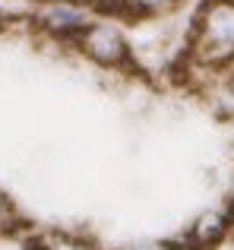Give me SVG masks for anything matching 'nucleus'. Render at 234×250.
<instances>
[{"instance_id":"1","label":"nucleus","mask_w":234,"mask_h":250,"mask_svg":"<svg viewBox=\"0 0 234 250\" xmlns=\"http://www.w3.org/2000/svg\"><path fill=\"white\" fill-rule=\"evenodd\" d=\"M193 54L209 67L234 61V0H209L196 19Z\"/></svg>"},{"instance_id":"2","label":"nucleus","mask_w":234,"mask_h":250,"mask_svg":"<svg viewBox=\"0 0 234 250\" xmlns=\"http://www.w3.org/2000/svg\"><path fill=\"white\" fill-rule=\"evenodd\" d=\"M73 44L82 57H89L92 63H98L105 70H120L130 63V42L111 22H89L73 38Z\"/></svg>"},{"instance_id":"3","label":"nucleus","mask_w":234,"mask_h":250,"mask_svg":"<svg viewBox=\"0 0 234 250\" xmlns=\"http://www.w3.org/2000/svg\"><path fill=\"white\" fill-rule=\"evenodd\" d=\"M231 231V215L222 209H209V212L196 215V222L190 225V231L184 234V244L190 250H209L215 244H222Z\"/></svg>"},{"instance_id":"4","label":"nucleus","mask_w":234,"mask_h":250,"mask_svg":"<svg viewBox=\"0 0 234 250\" xmlns=\"http://www.w3.org/2000/svg\"><path fill=\"white\" fill-rule=\"evenodd\" d=\"M38 22H41L51 35L70 38V42H73V38L89 25V19H86V13H82L79 6H73V3H54L38 16Z\"/></svg>"},{"instance_id":"5","label":"nucleus","mask_w":234,"mask_h":250,"mask_svg":"<svg viewBox=\"0 0 234 250\" xmlns=\"http://www.w3.org/2000/svg\"><path fill=\"white\" fill-rule=\"evenodd\" d=\"M29 250H98L89 238L70 231H44L29 244Z\"/></svg>"},{"instance_id":"6","label":"nucleus","mask_w":234,"mask_h":250,"mask_svg":"<svg viewBox=\"0 0 234 250\" xmlns=\"http://www.w3.org/2000/svg\"><path fill=\"white\" fill-rule=\"evenodd\" d=\"M130 13H139V16H149V13H161L174 3V0H123Z\"/></svg>"},{"instance_id":"7","label":"nucleus","mask_w":234,"mask_h":250,"mask_svg":"<svg viewBox=\"0 0 234 250\" xmlns=\"http://www.w3.org/2000/svg\"><path fill=\"white\" fill-rule=\"evenodd\" d=\"M13 222H16V209H13V203L6 200V193H0V231H10V228H16Z\"/></svg>"},{"instance_id":"8","label":"nucleus","mask_w":234,"mask_h":250,"mask_svg":"<svg viewBox=\"0 0 234 250\" xmlns=\"http://www.w3.org/2000/svg\"><path fill=\"white\" fill-rule=\"evenodd\" d=\"M127 250H180V244L177 241H139Z\"/></svg>"}]
</instances>
